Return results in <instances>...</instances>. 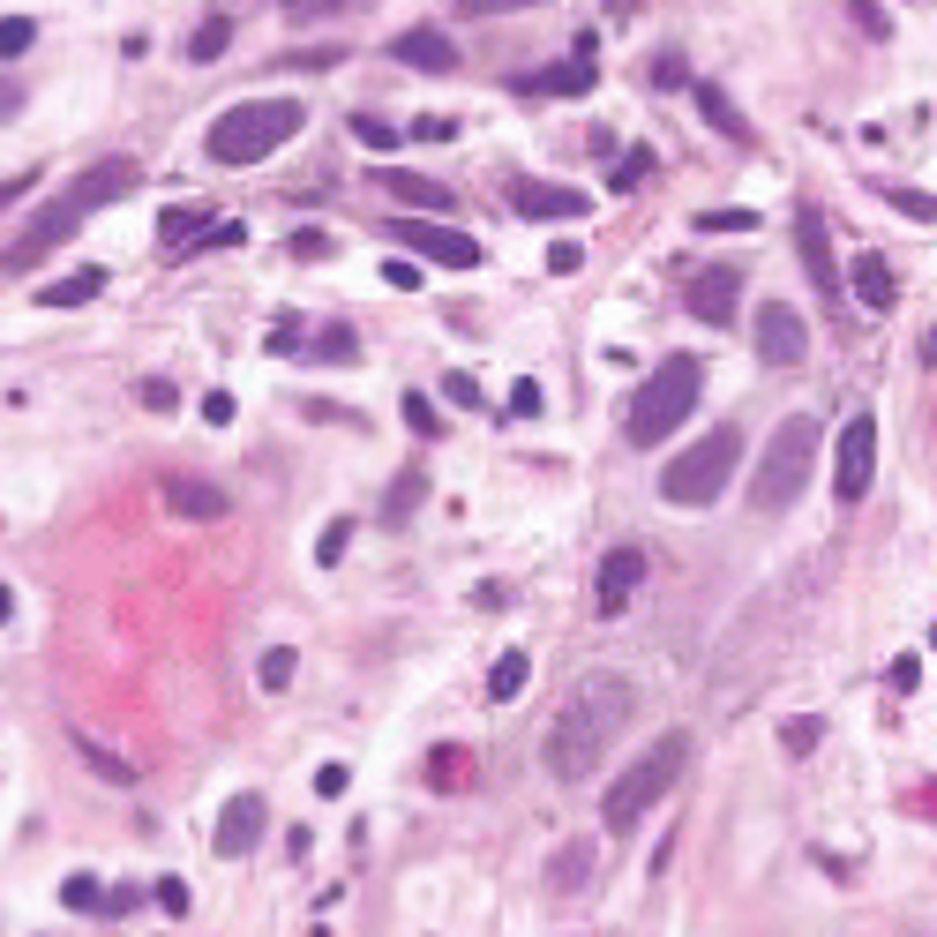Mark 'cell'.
Segmentation results:
<instances>
[{"instance_id": "6", "label": "cell", "mask_w": 937, "mask_h": 937, "mask_svg": "<svg viewBox=\"0 0 937 937\" xmlns=\"http://www.w3.org/2000/svg\"><path fill=\"white\" fill-rule=\"evenodd\" d=\"M682 766H690V735H682V727H668V735L645 750L638 766H631L623 780H615V788H607V795H600V817H607V833H638V817L682 780Z\"/></svg>"}, {"instance_id": "56", "label": "cell", "mask_w": 937, "mask_h": 937, "mask_svg": "<svg viewBox=\"0 0 937 937\" xmlns=\"http://www.w3.org/2000/svg\"><path fill=\"white\" fill-rule=\"evenodd\" d=\"M923 368H937V323L923 331Z\"/></svg>"}, {"instance_id": "35", "label": "cell", "mask_w": 937, "mask_h": 937, "mask_svg": "<svg viewBox=\"0 0 937 937\" xmlns=\"http://www.w3.org/2000/svg\"><path fill=\"white\" fill-rule=\"evenodd\" d=\"M698 233H758V211H698Z\"/></svg>"}, {"instance_id": "8", "label": "cell", "mask_w": 937, "mask_h": 937, "mask_svg": "<svg viewBox=\"0 0 937 937\" xmlns=\"http://www.w3.org/2000/svg\"><path fill=\"white\" fill-rule=\"evenodd\" d=\"M870 472H878V421L855 413V421L840 427V443H833V495H840V503H862V495H870Z\"/></svg>"}, {"instance_id": "57", "label": "cell", "mask_w": 937, "mask_h": 937, "mask_svg": "<svg viewBox=\"0 0 937 937\" xmlns=\"http://www.w3.org/2000/svg\"><path fill=\"white\" fill-rule=\"evenodd\" d=\"M8 615H15V600H8V585H0V623H8Z\"/></svg>"}, {"instance_id": "4", "label": "cell", "mask_w": 937, "mask_h": 937, "mask_svg": "<svg viewBox=\"0 0 937 937\" xmlns=\"http://www.w3.org/2000/svg\"><path fill=\"white\" fill-rule=\"evenodd\" d=\"M300 121H308V105L293 98H241V105H225L211 129V158L217 166H263L278 143H293Z\"/></svg>"}, {"instance_id": "29", "label": "cell", "mask_w": 937, "mask_h": 937, "mask_svg": "<svg viewBox=\"0 0 937 937\" xmlns=\"http://www.w3.org/2000/svg\"><path fill=\"white\" fill-rule=\"evenodd\" d=\"M76 750L90 758V772H98V780H113V788H129V780H135V766H129V758H113V750H98V735H76Z\"/></svg>"}, {"instance_id": "44", "label": "cell", "mask_w": 937, "mask_h": 937, "mask_svg": "<svg viewBox=\"0 0 937 937\" xmlns=\"http://www.w3.org/2000/svg\"><path fill=\"white\" fill-rule=\"evenodd\" d=\"M652 83H660V90L690 83V68H682V53H660V60H652Z\"/></svg>"}, {"instance_id": "10", "label": "cell", "mask_w": 937, "mask_h": 937, "mask_svg": "<svg viewBox=\"0 0 937 937\" xmlns=\"http://www.w3.org/2000/svg\"><path fill=\"white\" fill-rule=\"evenodd\" d=\"M758 353H766L772 368H795L810 353V323L788 308V300H758Z\"/></svg>"}, {"instance_id": "26", "label": "cell", "mask_w": 937, "mask_h": 937, "mask_svg": "<svg viewBox=\"0 0 937 937\" xmlns=\"http://www.w3.org/2000/svg\"><path fill=\"white\" fill-rule=\"evenodd\" d=\"M525 682H533V660H525V652H503V660L488 668V698H495V705H511Z\"/></svg>"}, {"instance_id": "45", "label": "cell", "mask_w": 937, "mask_h": 937, "mask_svg": "<svg viewBox=\"0 0 937 937\" xmlns=\"http://www.w3.org/2000/svg\"><path fill=\"white\" fill-rule=\"evenodd\" d=\"M345 788H353V766H323V772H315V795H331V803H338Z\"/></svg>"}, {"instance_id": "22", "label": "cell", "mask_w": 937, "mask_h": 937, "mask_svg": "<svg viewBox=\"0 0 937 937\" xmlns=\"http://www.w3.org/2000/svg\"><path fill=\"white\" fill-rule=\"evenodd\" d=\"M98 293H105V270L83 263V270H68V278L38 286V308H83V300H98Z\"/></svg>"}, {"instance_id": "40", "label": "cell", "mask_w": 937, "mask_h": 937, "mask_svg": "<svg viewBox=\"0 0 937 937\" xmlns=\"http://www.w3.org/2000/svg\"><path fill=\"white\" fill-rule=\"evenodd\" d=\"M345 548H353V525H323V540H315V562H345Z\"/></svg>"}, {"instance_id": "51", "label": "cell", "mask_w": 937, "mask_h": 937, "mask_svg": "<svg viewBox=\"0 0 937 937\" xmlns=\"http://www.w3.org/2000/svg\"><path fill=\"white\" fill-rule=\"evenodd\" d=\"M345 0H286V15H300V23H308V15H338Z\"/></svg>"}, {"instance_id": "11", "label": "cell", "mask_w": 937, "mask_h": 937, "mask_svg": "<svg viewBox=\"0 0 937 937\" xmlns=\"http://www.w3.org/2000/svg\"><path fill=\"white\" fill-rule=\"evenodd\" d=\"M263 825H270V803H263L256 788H248V795H233V803L217 810V833H211V848L225 855V862H241V855H256Z\"/></svg>"}, {"instance_id": "16", "label": "cell", "mask_w": 937, "mask_h": 937, "mask_svg": "<svg viewBox=\"0 0 937 937\" xmlns=\"http://www.w3.org/2000/svg\"><path fill=\"white\" fill-rule=\"evenodd\" d=\"M638 585H645V548H607V562H600V585H593L600 615H623V607L638 600Z\"/></svg>"}, {"instance_id": "54", "label": "cell", "mask_w": 937, "mask_h": 937, "mask_svg": "<svg viewBox=\"0 0 937 937\" xmlns=\"http://www.w3.org/2000/svg\"><path fill=\"white\" fill-rule=\"evenodd\" d=\"M443 390H450V405H480V383H472V376H450Z\"/></svg>"}, {"instance_id": "41", "label": "cell", "mask_w": 937, "mask_h": 937, "mask_svg": "<svg viewBox=\"0 0 937 937\" xmlns=\"http://www.w3.org/2000/svg\"><path fill=\"white\" fill-rule=\"evenodd\" d=\"M270 353L300 360V315H278V323H270Z\"/></svg>"}, {"instance_id": "2", "label": "cell", "mask_w": 937, "mask_h": 937, "mask_svg": "<svg viewBox=\"0 0 937 937\" xmlns=\"http://www.w3.org/2000/svg\"><path fill=\"white\" fill-rule=\"evenodd\" d=\"M135 180H143V166H135V158H98L83 180H68L53 203H38V211H31V225H23V233L0 248V270H8V278H23L31 263H45L53 248H68V241H76V225H83L90 211H105V203L135 196Z\"/></svg>"}, {"instance_id": "34", "label": "cell", "mask_w": 937, "mask_h": 937, "mask_svg": "<svg viewBox=\"0 0 937 937\" xmlns=\"http://www.w3.org/2000/svg\"><path fill=\"white\" fill-rule=\"evenodd\" d=\"M885 203L900 217H915V225H937V196H915V188H885Z\"/></svg>"}, {"instance_id": "23", "label": "cell", "mask_w": 937, "mask_h": 937, "mask_svg": "<svg viewBox=\"0 0 937 937\" xmlns=\"http://www.w3.org/2000/svg\"><path fill=\"white\" fill-rule=\"evenodd\" d=\"M848 293L862 300V308H893V263H885V256H855Z\"/></svg>"}, {"instance_id": "46", "label": "cell", "mask_w": 937, "mask_h": 937, "mask_svg": "<svg viewBox=\"0 0 937 937\" xmlns=\"http://www.w3.org/2000/svg\"><path fill=\"white\" fill-rule=\"evenodd\" d=\"M885 682H893L900 698H907V690H915V682H923V660H915V652H900V660H893V676H885Z\"/></svg>"}, {"instance_id": "30", "label": "cell", "mask_w": 937, "mask_h": 937, "mask_svg": "<svg viewBox=\"0 0 937 937\" xmlns=\"http://www.w3.org/2000/svg\"><path fill=\"white\" fill-rule=\"evenodd\" d=\"M293 668H300L293 645H270V652H263V668H256V682H263V690H286V682H293Z\"/></svg>"}, {"instance_id": "48", "label": "cell", "mask_w": 937, "mask_h": 937, "mask_svg": "<svg viewBox=\"0 0 937 937\" xmlns=\"http://www.w3.org/2000/svg\"><path fill=\"white\" fill-rule=\"evenodd\" d=\"M511 413H517V421H525V413H540V383H525V376H517V383H511Z\"/></svg>"}, {"instance_id": "18", "label": "cell", "mask_w": 937, "mask_h": 937, "mask_svg": "<svg viewBox=\"0 0 937 937\" xmlns=\"http://www.w3.org/2000/svg\"><path fill=\"white\" fill-rule=\"evenodd\" d=\"M390 203H405V211H458V188L450 180H427V172H383Z\"/></svg>"}, {"instance_id": "27", "label": "cell", "mask_w": 937, "mask_h": 937, "mask_svg": "<svg viewBox=\"0 0 937 937\" xmlns=\"http://www.w3.org/2000/svg\"><path fill=\"white\" fill-rule=\"evenodd\" d=\"M300 360H360V338H353V331H345V323H323V331H315V338H308V353H300Z\"/></svg>"}, {"instance_id": "24", "label": "cell", "mask_w": 937, "mask_h": 937, "mask_svg": "<svg viewBox=\"0 0 937 937\" xmlns=\"http://www.w3.org/2000/svg\"><path fill=\"white\" fill-rule=\"evenodd\" d=\"M211 217H217V211H203V203H172V211H158V241L180 256V248L196 241V225H211Z\"/></svg>"}, {"instance_id": "13", "label": "cell", "mask_w": 937, "mask_h": 937, "mask_svg": "<svg viewBox=\"0 0 937 937\" xmlns=\"http://www.w3.org/2000/svg\"><path fill=\"white\" fill-rule=\"evenodd\" d=\"M511 211L517 217H585L593 211V196L585 188H555V180H511Z\"/></svg>"}, {"instance_id": "28", "label": "cell", "mask_w": 937, "mask_h": 937, "mask_svg": "<svg viewBox=\"0 0 937 937\" xmlns=\"http://www.w3.org/2000/svg\"><path fill=\"white\" fill-rule=\"evenodd\" d=\"M421 495H427V472H398V480H390V495H383V517H390V525H405V517L421 511Z\"/></svg>"}, {"instance_id": "52", "label": "cell", "mask_w": 937, "mask_h": 937, "mask_svg": "<svg viewBox=\"0 0 937 937\" xmlns=\"http://www.w3.org/2000/svg\"><path fill=\"white\" fill-rule=\"evenodd\" d=\"M143 405H150V413H166V405H172V383H166V376H150V383H143Z\"/></svg>"}, {"instance_id": "21", "label": "cell", "mask_w": 937, "mask_h": 937, "mask_svg": "<svg viewBox=\"0 0 937 937\" xmlns=\"http://www.w3.org/2000/svg\"><path fill=\"white\" fill-rule=\"evenodd\" d=\"M593 870H600L593 840H570V848H555V862H548V893L562 900V893H578V885H593Z\"/></svg>"}, {"instance_id": "53", "label": "cell", "mask_w": 937, "mask_h": 937, "mask_svg": "<svg viewBox=\"0 0 937 937\" xmlns=\"http://www.w3.org/2000/svg\"><path fill=\"white\" fill-rule=\"evenodd\" d=\"M203 421H211V427L233 421V398H225V390H211V398H203Z\"/></svg>"}, {"instance_id": "15", "label": "cell", "mask_w": 937, "mask_h": 937, "mask_svg": "<svg viewBox=\"0 0 937 937\" xmlns=\"http://www.w3.org/2000/svg\"><path fill=\"white\" fill-rule=\"evenodd\" d=\"M158 503H166L172 517H196V525H217V517H225V488H211V480H196V472H166V480H158Z\"/></svg>"}, {"instance_id": "3", "label": "cell", "mask_w": 937, "mask_h": 937, "mask_svg": "<svg viewBox=\"0 0 937 937\" xmlns=\"http://www.w3.org/2000/svg\"><path fill=\"white\" fill-rule=\"evenodd\" d=\"M698 390H705V360L698 353H668L652 376L638 383V398H631V413H623V435L638 443V450H652V443H668L690 413H698Z\"/></svg>"}, {"instance_id": "31", "label": "cell", "mask_w": 937, "mask_h": 937, "mask_svg": "<svg viewBox=\"0 0 937 937\" xmlns=\"http://www.w3.org/2000/svg\"><path fill=\"white\" fill-rule=\"evenodd\" d=\"M31 45H38V23H31V15H0V60L31 53Z\"/></svg>"}, {"instance_id": "1", "label": "cell", "mask_w": 937, "mask_h": 937, "mask_svg": "<svg viewBox=\"0 0 937 937\" xmlns=\"http://www.w3.org/2000/svg\"><path fill=\"white\" fill-rule=\"evenodd\" d=\"M631 713H638V682L631 676H607V668L578 676L548 721V772L555 780H585L615 750V735L631 727Z\"/></svg>"}, {"instance_id": "20", "label": "cell", "mask_w": 937, "mask_h": 937, "mask_svg": "<svg viewBox=\"0 0 937 937\" xmlns=\"http://www.w3.org/2000/svg\"><path fill=\"white\" fill-rule=\"evenodd\" d=\"M698 113H705V129L721 135V143H735V150H750V121L735 113V98H727L721 83H698Z\"/></svg>"}, {"instance_id": "5", "label": "cell", "mask_w": 937, "mask_h": 937, "mask_svg": "<svg viewBox=\"0 0 937 937\" xmlns=\"http://www.w3.org/2000/svg\"><path fill=\"white\" fill-rule=\"evenodd\" d=\"M810 472H817V421H810V413H788V421L772 427L766 458H758V480H750V511H758V517L795 511V495L810 488Z\"/></svg>"}, {"instance_id": "17", "label": "cell", "mask_w": 937, "mask_h": 937, "mask_svg": "<svg viewBox=\"0 0 937 937\" xmlns=\"http://www.w3.org/2000/svg\"><path fill=\"white\" fill-rule=\"evenodd\" d=\"M390 53H398V60H405V68H421V76H450V68H458V45L443 38V31H398V38H390Z\"/></svg>"}, {"instance_id": "42", "label": "cell", "mask_w": 937, "mask_h": 937, "mask_svg": "<svg viewBox=\"0 0 937 937\" xmlns=\"http://www.w3.org/2000/svg\"><path fill=\"white\" fill-rule=\"evenodd\" d=\"M158 907H166V915H188V907H196V893H188L180 878H158Z\"/></svg>"}, {"instance_id": "39", "label": "cell", "mask_w": 937, "mask_h": 937, "mask_svg": "<svg viewBox=\"0 0 937 937\" xmlns=\"http://www.w3.org/2000/svg\"><path fill=\"white\" fill-rule=\"evenodd\" d=\"M817 735H825V727H817V721L803 713V721H788V727H780V750H788V758H803V750L817 743Z\"/></svg>"}, {"instance_id": "43", "label": "cell", "mask_w": 937, "mask_h": 937, "mask_svg": "<svg viewBox=\"0 0 937 937\" xmlns=\"http://www.w3.org/2000/svg\"><path fill=\"white\" fill-rule=\"evenodd\" d=\"M517 8H540V0H458V15H517Z\"/></svg>"}, {"instance_id": "33", "label": "cell", "mask_w": 937, "mask_h": 937, "mask_svg": "<svg viewBox=\"0 0 937 937\" xmlns=\"http://www.w3.org/2000/svg\"><path fill=\"white\" fill-rule=\"evenodd\" d=\"M60 900H68V907H76V915H98V907H105V900H113V893H98V878H83V870H76V878H68V885H60Z\"/></svg>"}, {"instance_id": "32", "label": "cell", "mask_w": 937, "mask_h": 937, "mask_svg": "<svg viewBox=\"0 0 937 937\" xmlns=\"http://www.w3.org/2000/svg\"><path fill=\"white\" fill-rule=\"evenodd\" d=\"M225 45H233V23H225V15H217V23H203V31H196V38H188V60H217V53H225Z\"/></svg>"}, {"instance_id": "14", "label": "cell", "mask_w": 937, "mask_h": 937, "mask_svg": "<svg viewBox=\"0 0 937 937\" xmlns=\"http://www.w3.org/2000/svg\"><path fill=\"white\" fill-rule=\"evenodd\" d=\"M593 83H600V68H593V53H578V45H570V60L517 76V90H525V98H585Z\"/></svg>"}, {"instance_id": "25", "label": "cell", "mask_w": 937, "mask_h": 937, "mask_svg": "<svg viewBox=\"0 0 937 937\" xmlns=\"http://www.w3.org/2000/svg\"><path fill=\"white\" fill-rule=\"evenodd\" d=\"M466 780H472L466 750H450V743H443V750H427V788H435V795H458Z\"/></svg>"}, {"instance_id": "49", "label": "cell", "mask_w": 937, "mask_h": 937, "mask_svg": "<svg viewBox=\"0 0 937 937\" xmlns=\"http://www.w3.org/2000/svg\"><path fill=\"white\" fill-rule=\"evenodd\" d=\"M31 188H38V172H15V180H0V211H8V203H23Z\"/></svg>"}, {"instance_id": "47", "label": "cell", "mask_w": 937, "mask_h": 937, "mask_svg": "<svg viewBox=\"0 0 937 937\" xmlns=\"http://www.w3.org/2000/svg\"><path fill=\"white\" fill-rule=\"evenodd\" d=\"M383 278H390V286H398V293H413V286H421V263L390 256V263H383Z\"/></svg>"}, {"instance_id": "12", "label": "cell", "mask_w": 937, "mask_h": 937, "mask_svg": "<svg viewBox=\"0 0 937 937\" xmlns=\"http://www.w3.org/2000/svg\"><path fill=\"white\" fill-rule=\"evenodd\" d=\"M735 293H743V270H735V263H713V270H698V278H690V315H698V323H705V331H727V323H735Z\"/></svg>"}, {"instance_id": "55", "label": "cell", "mask_w": 937, "mask_h": 937, "mask_svg": "<svg viewBox=\"0 0 937 937\" xmlns=\"http://www.w3.org/2000/svg\"><path fill=\"white\" fill-rule=\"evenodd\" d=\"M23 113V83H0V121H15Z\"/></svg>"}, {"instance_id": "7", "label": "cell", "mask_w": 937, "mask_h": 937, "mask_svg": "<svg viewBox=\"0 0 937 937\" xmlns=\"http://www.w3.org/2000/svg\"><path fill=\"white\" fill-rule=\"evenodd\" d=\"M735 466H743V427H705L676 466L660 472V495L676 511H705V503H721V488H727Z\"/></svg>"}, {"instance_id": "36", "label": "cell", "mask_w": 937, "mask_h": 937, "mask_svg": "<svg viewBox=\"0 0 937 937\" xmlns=\"http://www.w3.org/2000/svg\"><path fill=\"white\" fill-rule=\"evenodd\" d=\"M405 421H413V435H427V443L443 435V413H435V398H421V390L405 398Z\"/></svg>"}, {"instance_id": "38", "label": "cell", "mask_w": 937, "mask_h": 937, "mask_svg": "<svg viewBox=\"0 0 937 937\" xmlns=\"http://www.w3.org/2000/svg\"><path fill=\"white\" fill-rule=\"evenodd\" d=\"M645 172H652V158H645V150H631V158H623V166L607 172V188H615V196H631V188H638Z\"/></svg>"}, {"instance_id": "50", "label": "cell", "mask_w": 937, "mask_h": 937, "mask_svg": "<svg viewBox=\"0 0 937 937\" xmlns=\"http://www.w3.org/2000/svg\"><path fill=\"white\" fill-rule=\"evenodd\" d=\"M548 270L562 278V270H578V241H548Z\"/></svg>"}, {"instance_id": "19", "label": "cell", "mask_w": 937, "mask_h": 937, "mask_svg": "<svg viewBox=\"0 0 937 937\" xmlns=\"http://www.w3.org/2000/svg\"><path fill=\"white\" fill-rule=\"evenodd\" d=\"M795 241H803V263H810V278H817V293H840V270H833V241H825V217L803 211V217H795Z\"/></svg>"}, {"instance_id": "37", "label": "cell", "mask_w": 937, "mask_h": 937, "mask_svg": "<svg viewBox=\"0 0 937 937\" xmlns=\"http://www.w3.org/2000/svg\"><path fill=\"white\" fill-rule=\"evenodd\" d=\"M353 135H360L368 150H390V143H398V129H390L383 113H353Z\"/></svg>"}, {"instance_id": "9", "label": "cell", "mask_w": 937, "mask_h": 937, "mask_svg": "<svg viewBox=\"0 0 937 937\" xmlns=\"http://www.w3.org/2000/svg\"><path fill=\"white\" fill-rule=\"evenodd\" d=\"M398 241H405L413 256H427V263L480 270V241H472V233H458V225H427V217H405V225H398Z\"/></svg>"}]
</instances>
